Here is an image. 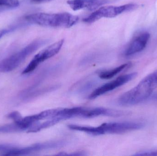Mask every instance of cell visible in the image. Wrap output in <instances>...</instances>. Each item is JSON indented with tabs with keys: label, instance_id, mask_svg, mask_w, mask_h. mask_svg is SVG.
<instances>
[{
	"label": "cell",
	"instance_id": "obj_2",
	"mask_svg": "<svg viewBox=\"0 0 157 156\" xmlns=\"http://www.w3.org/2000/svg\"><path fill=\"white\" fill-rule=\"evenodd\" d=\"M25 19L28 23L41 26L69 28L75 25L79 18L77 16L68 13H38L25 16Z\"/></svg>",
	"mask_w": 157,
	"mask_h": 156
},
{
	"label": "cell",
	"instance_id": "obj_6",
	"mask_svg": "<svg viewBox=\"0 0 157 156\" xmlns=\"http://www.w3.org/2000/svg\"><path fill=\"white\" fill-rule=\"evenodd\" d=\"M65 145L66 142L62 140L38 143L30 146L23 148L14 147L11 150L4 152V154H3L2 155L5 156L27 155L32 153L40 152L43 150L61 148Z\"/></svg>",
	"mask_w": 157,
	"mask_h": 156
},
{
	"label": "cell",
	"instance_id": "obj_20",
	"mask_svg": "<svg viewBox=\"0 0 157 156\" xmlns=\"http://www.w3.org/2000/svg\"><path fill=\"white\" fill-rule=\"evenodd\" d=\"M7 9H8V8L0 6V12H3V11H5V10H7Z\"/></svg>",
	"mask_w": 157,
	"mask_h": 156
},
{
	"label": "cell",
	"instance_id": "obj_7",
	"mask_svg": "<svg viewBox=\"0 0 157 156\" xmlns=\"http://www.w3.org/2000/svg\"><path fill=\"white\" fill-rule=\"evenodd\" d=\"M64 42V39H61L39 52L25 68L22 72V74L30 73L35 70L40 63L57 55L60 50Z\"/></svg>",
	"mask_w": 157,
	"mask_h": 156
},
{
	"label": "cell",
	"instance_id": "obj_9",
	"mask_svg": "<svg viewBox=\"0 0 157 156\" xmlns=\"http://www.w3.org/2000/svg\"><path fill=\"white\" fill-rule=\"evenodd\" d=\"M119 0H69L68 4L74 10L86 9L93 11L107 4L112 3Z\"/></svg>",
	"mask_w": 157,
	"mask_h": 156
},
{
	"label": "cell",
	"instance_id": "obj_12",
	"mask_svg": "<svg viewBox=\"0 0 157 156\" xmlns=\"http://www.w3.org/2000/svg\"><path fill=\"white\" fill-rule=\"evenodd\" d=\"M24 131L23 128L16 123L0 126V133L18 132Z\"/></svg>",
	"mask_w": 157,
	"mask_h": 156
},
{
	"label": "cell",
	"instance_id": "obj_18",
	"mask_svg": "<svg viewBox=\"0 0 157 156\" xmlns=\"http://www.w3.org/2000/svg\"><path fill=\"white\" fill-rule=\"evenodd\" d=\"M11 30V29H0V39H1L3 36H4L6 34L10 32Z\"/></svg>",
	"mask_w": 157,
	"mask_h": 156
},
{
	"label": "cell",
	"instance_id": "obj_11",
	"mask_svg": "<svg viewBox=\"0 0 157 156\" xmlns=\"http://www.w3.org/2000/svg\"><path fill=\"white\" fill-rule=\"evenodd\" d=\"M132 65V63H130V62L122 64L115 68L101 72L99 75V77L100 78L103 79H108L114 77L115 75L121 72V71H123L126 69L129 68L130 67H131Z\"/></svg>",
	"mask_w": 157,
	"mask_h": 156
},
{
	"label": "cell",
	"instance_id": "obj_16",
	"mask_svg": "<svg viewBox=\"0 0 157 156\" xmlns=\"http://www.w3.org/2000/svg\"><path fill=\"white\" fill-rule=\"evenodd\" d=\"M14 147H15L11 145L0 144V151H3L4 152H6V151L13 149Z\"/></svg>",
	"mask_w": 157,
	"mask_h": 156
},
{
	"label": "cell",
	"instance_id": "obj_19",
	"mask_svg": "<svg viewBox=\"0 0 157 156\" xmlns=\"http://www.w3.org/2000/svg\"><path fill=\"white\" fill-rule=\"evenodd\" d=\"M31 2L36 3H40L46 2H49L52 0H31Z\"/></svg>",
	"mask_w": 157,
	"mask_h": 156
},
{
	"label": "cell",
	"instance_id": "obj_1",
	"mask_svg": "<svg viewBox=\"0 0 157 156\" xmlns=\"http://www.w3.org/2000/svg\"><path fill=\"white\" fill-rule=\"evenodd\" d=\"M156 89L157 70L144 78L134 88L121 95L118 103L123 106L138 104L149 98Z\"/></svg>",
	"mask_w": 157,
	"mask_h": 156
},
{
	"label": "cell",
	"instance_id": "obj_13",
	"mask_svg": "<svg viewBox=\"0 0 157 156\" xmlns=\"http://www.w3.org/2000/svg\"><path fill=\"white\" fill-rule=\"evenodd\" d=\"M20 5L19 0H0V6L8 8H16Z\"/></svg>",
	"mask_w": 157,
	"mask_h": 156
},
{
	"label": "cell",
	"instance_id": "obj_8",
	"mask_svg": "<svg viewBox=\"0 0 157 156\" xmlns=\"http://www.w3.org/2000/svg\"><path fill=\"white\" fill-rule=\"evenodd\" d=\"M137 75V73L136 72H133V73L120 76L116 79L105 83L101 87L98 88V89H96L89 95V99L90 100H93L131 81L132 80L134 79Z\"/></svg>",
	"mask_w": 157,
	"mask_h": 156
},
{
	"label": "cell",
	"instance_id": "obj_14",
	"mask_svg": "<svg viewBox=\"0 0 157 156\" xmlns=\"http://www.w3.org/2000/svg\"><path fill=\"white\" fill-rule=\"evenodd\" d=\"M7 117L9 119H12L14 121V122L19 123L22 121L23 117H22L20 113L18 111H13L9 113L7 115Z\"/></svg>",
	"mask_w": 157,
	"mask_h": 156
},
{
	"label": "cell",
	"instance_id": "obj_10",
	"mask_svg": "<svg viewBox=\"0 0 157 156\" xmlns=\"http://www.w3.org/2000/svg\"><path fill=\"white\" fill-rule=\"evenodd\" d=\"M150 38V34L147 32L142 33L132 41L125 52L126 56H132L141 52L146 46Z\"/></svg>",
	"mask_w": 157,
	"mask_h": 156
},
{
	"label": "cell",
	"instance_id": "obj_3",
	"mask_svg": "<svg viewBox=\"0 0 157 156\" xmlns=\"http://www.w3.org/2000/svg\"><path fill=\"white\" fill-rule=\"evenodd\" d=\"M48 42L47 39L35 40L21 50L0 61V73L12 71L17 68L26 59Z\"/></svg>",
	"mask_w": 157,
	"mask_h": 156
},
{
	"label": "cell",
	"instance_id": "obj_5",
	"mask_svg": "<svg viewBox=\"0 0 157 156\" xmlns=\"http://www.w3.org/2000/svg\"><path fill=\"white\" fill-rule=\"evenodd\" d=\"M138 6V5L136 4H128L120 6H103L84 18L83 22L90 24L104 17L112 18L125 12L135 10Z\"/></svg>",
	"mask_w": 157,
	"mask_h": 156
},
{
	"label": "cell",
	"instance_id": "obj_4",
	"mask_svg": "<svg viewBox=\"0 0 157 156\" xmlns=\"http://www.w3.org/2000/svg\"><path fill=\"white\" fill-rule=\"evenodd\" d=\"M143 123L133 122L105 123L97 127L90 126V134L93 136L101 135L105 134H120L131 131L140 130L144 128Z\"/></svg>",
	"mask_w": 157,
	"mask_h": 156
},
{
	"label": "cell",
	"instance_id": "obj_17",
	"mask_svg": "<svg viewBox=\"0 0 157 156\" xmlns=\"http://www.w3.org/2000/svg\"><path fill=\"white\" fill-rule=\"evenodd\" d=\"M58 155L62 156H83L85 155L82 152H77V153H72V154H67L66 153H61L58 154Z\"/></svg>",
	"mask_w": 157,
	"mask_h": 156
},
{
	"label": "cell",
	"instance_id": "obj_15",
	"mask_svg": "<svg viewBox=\"0 0 157 156\" xmlns=\"http://www.w3.org/2000/svg\"><path fill=\"white\" fill-rule=\"evenodd\" d=\"M135 156H157V150L153 151H147V152H141L134 155Z\"/></svg>",
	"mask_w": 157,
	"mask_h": 156
}]
</instances>
